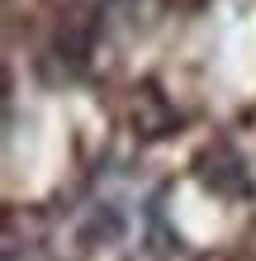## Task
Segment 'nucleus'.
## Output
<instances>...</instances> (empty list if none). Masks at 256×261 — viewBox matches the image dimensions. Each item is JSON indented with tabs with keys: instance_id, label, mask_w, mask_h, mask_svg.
<instances>
[{
	"instance_id": "nucleus-1",
	"label": "nucleus",
	"mask_w": 256,
	"mask_h": 261,
	"mask_svg": "<svg viewBox=\"0 0 256 261\" xmlns=\"http://www.w3.org/2000/svg\"><path fill=\"white\" fill-rule=\"evenodd\" d=\"M95 14H100V10H71L67 19L57 24L48 57L57 62V71H62V76H81V71H86L90 48H95V29H100Z\"/></svg>"
},
{
	"instance_id": "nucleus-2",
	"label": "nucleus",
	"mask_w": 256,
	"mask_h": 261,
	"mask_svg": "<svg viewBox=\"0 0 256 261\" xmlns=\"http://www.w3.org/2000/svg\"><path fill=\"white\" fill-rule=\"evenodd\" d=\"M200 176H204V186L218 190V195H233V199L251 195V176H247V166H242V157H237L233 147L204 152L200 157Z\"/></svg>"
},
{
	"instance_id": "nucleus-3",
	"label": "nucleus",
	"mask_w": 256,
	"mask_h": 261,
	"mask_svg": "<svg viewBox=\"0 0 256 261\" xmlns=\"http://www.w3.org/2000/svg\"><path fill=\"white\" fill-rule=\"evenodd\" d=\"M171 124H176L171 105L161 100L152 86H143V90H138V100H133V128H138L143 138H161Z\"/></svg>"
},
{
	"instance_id": "nucleus-4",
	"label": "nucleus",
	"mask_w": 256,
	"mask_h": 261,
	"mask_svg": "<svg viewBox=\"0 0 256 261\" xmlns=\"http://www.w3.org/2000/svg\"><path fill=\"white\" fill-rule=\"evenodd\" d=\"M119 5H128V0H90V10H100V14L104 10H119Z\"/></svg>"
},
{
	"instance_id": "nucleus-5",
	"label": "nucleus",
	"mask_w": 256,
	"mask_h": 261,
	"mask_svg": "<svg viewBox=\"0 0 256 261\" xmlns=\"http://www.w3.org/2000/svg\"><path fill=\"white\" fill-rule=\"evenodd\" d=\"M171 5H176V10H200L204 0H171Z\"/></svg>"
}]
</instances>
